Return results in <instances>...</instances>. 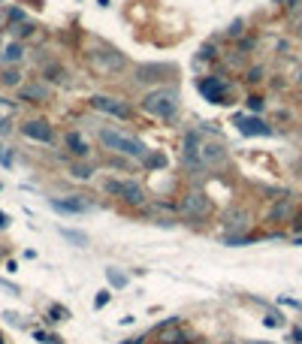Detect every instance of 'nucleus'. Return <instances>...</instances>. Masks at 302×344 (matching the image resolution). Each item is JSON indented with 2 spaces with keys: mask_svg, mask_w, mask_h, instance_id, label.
Segmentation results:
<instances>
[{
  "mask_svg": "<svg viewBox=\"0 0 302 344\" xmlns=\"http://www.w3.org/2000/svg\"><path fill=\"white\" fill-rule=\"evenodd\" d=\"M97 136H100V142H103L106 151H115V154H124V157H133V160H139V163L145 160V154L151 151L142 139H136V136H130V133H121V130H115V127H103Z\"/></svg>",
  "mask_w": 302,
  "mask_h": 344,
  "instance_id": "f257e3e1",
  "label": "nucleus"
},
{
  "mask_svg": "<svg viewBox=\"0 0 302 344\" xmlns=\"http://www.w3.org/2000/svg\"><path fill=\"white\" fill-rule=\"evenodd\" d=\"M142 109H145L148 115L161 118V121H172L175 115H179V91L169 88V85H161L148 91L145 97H142Z\"/></svg>",
  "mask_w": 302,
  "mask_h": 344,
  "instance_id": "f03ea898",
  "label": "nucleus"
},
{
  "mask_svg": "<svg viewBox=\"0 0 302 344\" xmlns=\"http://www.w3.org/2000/svg\"><path fill=\"white\" fill-rule=\"evenodd\" d=\"M88 61H91V67L100 72V76H121V72L130 67L127 58H124L118 48H112V46H103L97 51H88Z\"/></svg>",
  "mask_w": 302,
  "mask_h": 344,
  "instance_id": "7ed1b4c3",
  "label": "nucleus"
},
{
  "mask_svg": "<svg viewBox=\"0 0 302 344\" xmlns=\"http://www.w3.org/2000/svg\"><path fill=\"white\" fill-rule=\"evenodd\" d=\"M209 211H211V203H209V196L203 190H187L182 196V203H179V217L185 224H190V227L203 224L209 217Z\"/></svg>",
  "mask_w": 302,
  "mask_h": 344,
  "instance_id": "20e7f679",
  "label": "nucleus"
},
{
  "mask_svg": "<svg viewBox=\"0 0 302 344\" xmlns=\"http://www.w3.org/2000/svg\"><path fill=\"white\" fill-rule=\"evenodd\" d=\"M182 166L187 172H193V175H200V172L209 169L203 163V136L197 130H187L182 136Z\"/></svg>",
  "mask_w": 302,
  "mask_h": 344,
  "instance_id": "39448f33",
  "label": "nucleus"
},
{
  "mask_svg": "<svg viewBox=\"0 0 302 344\" xmlns=\"http://www.w3.org/2000/svg\"><path fill=\"white\" fill-rule=\"evenodd\" d=\"M91 106L97 109V112L109 115V118H118V121H130V118H133V109L127 106V100H121V97L94 94V97H91Z\"/></svg>",
  "mask_w": 302,
  "mask_h": 344,
  "instance_id": "423d86ee",
  "label": "nucleus"
},
{
  "mask_svg": "<svg viewBox=\"0 0 302 344\" xmlns=\"http://www.w3.org/2000/svg\"><path fill=\"white\" fill-rule=\"evenodd\" d=\"M22 133L33 142H40V145H51L55 142V127H51L46 118H27L22 124Z\"/></svg>",
  "mask_w": 302,
  "mask_h": 344,
  "instance_id": "0eeeda50",
  "label": "nucleus"
},
{
  "mask_svg": "<svg viewBox=\"0 0 302 344\" xmlns=\"http://www.w3.org/2000/svg\"><path fill=\"white\" fill-rule=\"evenodd\" d=\"M197 88H200V94H203L209 103H230V100H227L230 85H227L221 76H203V79H197Z\"/></svg>",
  "mask_w": 302,
  "mask_h": 344,
  "instance_id": "6e6552de",
  "label": "nucleus"
},
{
  "mask_svg": "<svg viewBox=\"0 0 302 344\" xmlns=\"http://www.w3.org/2000/svg\"><path fill=\"white\" fill-rule=\"evenodd\" d=\"M233 124L239 127L245 136H272V133H275V130H272V124H266L260 115H236V118H233Z\"/></svg>",
  "mask_w": 302,
  "mask_h": 344,
  "instance_id": "1a4fd4ad",
  "label": "nucleus"
},
{
  "mask_svg": "<svg viewBox=\"0 0 302 344\" xmlns=\"http://www.w3.org/2000/svg\"><path fill=\"white\" fill-rule=\"evenodd\" d=\"M51 208L61 211V214H85V211H94V203L85 196H61V199H51Z\"/></svg>",
  "mask_w": 302,
  "mask_h": 344,
  "instance_id": "9d476101",
  "label": "nucleus"
},
{
  "mask_svg": "<svg viewBox=\"0 0 302 344\" xmlns=\"http://www.w3.org/2000/svg\"><path fill=\"white\" fill-rule=\"evenodd\" d=\"M248 224H251V214H248V208H230V211L224 214V229H227V235L248 232Z\"/></svg>",
  "mask_w": 302,
  "mask_h": 344,
  "instance_id": "9b49d317",
  "label": "nucleus"
},
{
  "mask_svg": "<svg viewBox=\"0 0 302 344\" xmlns=\"http://www.w3.org/2000/svg\"><path fill=\"white\" fill-rule=\"evenodd\" d=\"M121 203H124V206H130V208H142V206L148 203V193H145V187H142V184H136V181H130V178H124Z\"/></svg>",
  "mask_w": 302,
  "mask_h": 344,
  "instance_id": "f8f14e48",
  "label": "nucleus"
},
{
  "mask_svg": "<svg viewBox=\"0 0 302 344\" xmlns=\"http://www.w3.org/2000/svg\"><path fill=\"white\" fill-rule=\"evenodd\" d=\"M227 160V148H224V142H209L203 139V163L206 166H221V163Z\"/></svg>",
  "mask_w": 302,
  "mask_h": 344,
  "instance_id": "ddd939ff",
  "label": "nucleus"
},
{
  "mask_svg": "<svg viewBox=\"0 0 302 344\" xmlns=\"http://www.w3.org/2000/svg\"><path fill=\"white\" fill-rule=\"evenodd\" d=\"M293 217V203L287 196H278V203H272V208L266 211V221L269 224H284V221H290Z\"/></svg>",
  "mask_w": 302,
  "mask_h": 344,
  "instance_id": "4468645a",
  "label": "nucleus"
},
{
  "mask_svg": "<svg viewBox=\"0 0 302 344\" xmlns=\"http://www.w3.org/2000/svg\"><path fill=\"white\" fill-rule=\"evenodd\" d=\"M19 97H22L24 103H46V100L51 97V91H48L46 82H33V85H24V88L19 91Z\"/></svg>",
  "mask_w": 302,
  "mask_h": 344,
  "instance_id": "2eb2a0df",
  "label": "nucleus"
},
{
  "mask_svg": "<svg viewBox=\"0 0 302 344\" xmlns=\"http://www.w3.org/2000/svg\"><path fill=\"white\" fill-rule=\"evenodd\" d=\"M64 145L70 148V154H73V157H79V160H85L88 154H91V148H88V139H85L79 130H70V133L64 136Z\"/></svg>",
  "mask_w": 302,
  "mask_h": 344,
  "instance_id": "dca6fc26",
  "label": "nucleus"
},
{
  "mask_svg": "<svg viewBox=\"0 0 302 344\" xmlns=\"http://www.w3.org/2000/svg\"><path fill=\"white\" fill-rule=\"evenodd\" d=\"M43 76H46V82H51V85H67L70 79H67V67H61V64H46L43 67Z\"/></svg>",
  "mask_w": 302,
  "mask_h": 344,
  "instance_id": "f3484780",
  "label": "nucleus"
},
{
  "mask_svg": "<svg viewBox=\"0 0 302 344\" xmlns=\"http://www.w3.org/2000/svg\"><path fill=\"white\" fill-rule=\"evenodd\" d=\"M22 58H24V46H22L19 40H15V43H6L3 51H0V61H3V64H19Z\"/></svg>",
  "mask_w": 302,
  "mask_h": 344,
  "instance_id": "a211bd4d",
  "label": "nucleus"
},
{
  "mask_svg": "<svg viewBox=\"0 0 302 344\" xmlns=\"http://www.w3.org/2000/svg\"><path fill=\"white\" fill-rule=\"evenodd\" d=\"M70 175L79 181H91L94 178V166L91 163H70Z\"/></svg>",
  "mask_w": 302,
  "mask_h": 344,
  "instance_id": "6ab92c4d",
  "label": "nucleus"
},
{
  "mask_svg": "<svg viewBox=\"0 0 302 344\" xmlns=\"http://www.w3.org/2000/svg\"><path fill=\"white\" fill-rule=\"evenodd\" d=\"M142 166H145V169H166V154H161V151H148L145 160H142Z\"/></svg>",
  "mask_w": 302,
  "mask_h": 344,
  "instance_id": "aec40b11",
  "label": "nucleus"
},
{
  "mask_svg": "<svg viewBox=\"0 0 302 344\" xmlns=\"http://www.w3.org/2000/svg\"><path fill=\"white\" fill-rule=\"evenodd\" d=\"M103 193L121 199V193H124V178H106V181H103Z\"/></svg>",
  "mask_w": 302,
  "mask_h": 344,
  "instance_id": "412c9836",
  "label": "nucleus"
},
{
  "mask_svg": "<svg viewBox=\"0 0 302 344\" xmlns=\"http://www.w3.org/2000/svg\"><path fill=\"white\" fill-rule=\"evenodd\" d=\"M0 82H3L6 88H19L22 85V72L15 69V67H6L3 72H0Z\"/></svg>",
  "mask_w": 302,
  "mask_h": 344,
  "instance_id": "4be33fe9",
  "label": "nucleus"
},
{
  "mask_svg": "<svg viewBox=\"0 0 302 344\" xmlns=\"http://www.w3.org/2000/svg\"><path fill=\"white\" fill-rule=\"evenodd\" d=\"M106 278H109V284H112L115 290L127 287V275H124V272H118V269H106Z\"/></svg>",
  "mask_w": 302,
  "mask_h": 344,
  "instance_id": "5701e85b",
  "label": "nucleus"
},
{
  "mask_svg": "<svg viewBox=\"0 0 302 344\" xmlns=\"http://www.w3.org/2000/svg\"><path fill=\"white\" fill-rule=\"evenodd\" d=\"M263 106H266V103H263V97H257V94H248V97H245V109H248L251 115H260Z\"/></svg>",
  "mask_w": 302,
  "mask_h": 344,
  "instance_id": "b1692460",
  "label": "nucleus"
},
{
  "mask_svg": "<svg viewBox=\"0 0 302 344\" xmlns=\"http://www.w3.org/2000/svg\"><path fill=\"white\" fill-rule=\"evenodd\" d=\"M242 33H245V22H242V18H236V22L224 30V36H227V40H239Z\"/></svg>",
  "mask_w": 302,
  "mask_h": 344,
  "instance_id": "393cba45",
  "label": "nucleus"
},
{
  "mask_svg": "<svg viewBox=\"0 0 302 344\" xmlns=\"http://www.w3.org/2000/svg\"><path fill=\"white\" fill-rule=\"evenodd\" d=\"M245 82H248V85L263 82V67H260V64H257V67H248V69H245Z\"/></svg>",
  "mask_w": 302,
  "mask_h": 344,
  "instance_id": "a878e982",
  "label": "nucleus"
},
{
  "mask_svg": "<svg viewBox=\"0 0 302 344\" xmlns=\"http://www.w3.org/2000/svg\"><path fill=\"white\" fill-rule=\"evenodd\" d=\"M248 242H251V235H248V232L227 235V239H224V245H230V248H242V245H248Z\"/></svg>",
  "mask_w": 302,
  "mask_h": 344,
  "instance_id": "bb28decb",
  "label": "nucleus"
},
{
  "mask_svg": "<svg viewBox=\"0 0 302 344\" xmlns=\"http://www.w3.org/2000/svg\"><path fill=\"white\" fill-rule=\"evenodd\" d=\"M263 323L269 326V329H281V326H284V317H281V314H266Z\"/></svg>",
  "mask_w": 302,
  "mask_h": 344,
  "instance_id": "cd10ccee",
  "label": "nucleus"
},
{
  "mask_svg": "<svg viewBox=\"0 0 302 344\" xmlns=\"http://www.w3.org/2000/svg\"><path fill=\"white\" fill-rule=\"evenodd\" d=\"M197 61H215V46L206 43V46L200 48V54H197Z\"/></svg>",
  "mask_w": 302,
  "mask_h": 344,
  "instance_id": "c85d7f7f",
  "label": "nucleus"
},
{
  "mask_svg": "<svg viewBox=\"0 0 302 344\" xmlns=\"http://www.w3.org/2000/svg\"><path fill=\"white\" fill-rule=\"evenodd\" d=\"M109 299H112V290H100L97 299H94V308H106V305H109Z\"/></svg>",
  "mask_w": 302,
  "mask_h": 344,
  "instance_id": "c756f323",
  "label": "nucleus"
},
{
  "mask_svg": "<svg viewBox=\"0 0 302 344\" xmlns=\"http://www.w3.org/2000/svg\"><path fill=\"white\" fill-rule=\"evenodd\" d=\"M61 235H64V239H70V242H76V245H85V235H82V232H73V229H61Z\"/></svg>",
  "mask_w": 302,
  "mask_h": 344,
  "instance_id": "7c9ffc66",
  "label": "nucleus"
},
{
  "mask_svg": "<svg viewBox=\"0 0 302 344\" xmlns=\"http://www.w3.org/2000/svg\"><path fill=\"white\" fill-rule=\"evenodd\" d=\"M290 344H302V326H293L290 329Z\"/></svg>",
  "mask_w": 302,
  "mask_h": 344,
  "instance_id": "2f4dec72",
  "label": "nucleus"
},
{
  "mask_svg": "<svg viewBox=\"0 0 302 344\" xmlns=\"http://www.w3.org/2000/svg\"><path fill=\"white\" fill-rule=\"evenodd\" d=\"M12 160H15V157H12V154H6V151H3V145H0V163H3V166H12Z\"/></svg>",
  "mask_w": 302,
  "mask_h": 344,
  "instance_id": "473e14b6",
  "label": "nucleus"
},
{
  "mask_svg": "<svg viewBox=\"0 0 302 344\" xmlns=\"http://www.w3.org/2000/svg\"><path fill=\"white\" fill-rule=\"evenodd\" d=\"M22 18H24L22 9H9V22H22Z\"/></svg>",
  "mask_w": 302,
  "mask_h": 344,
  "instance_id": "72a5a7b5",
  "label": "nucleus"
},
{
  "mask_svg": "<svg viewBox=\"0 0 302 344\" xmlns=\"http://www.w3.org/2000/svg\"><path fill=\"white\" fill-rule=\"evenodd\" d=\"M33 30V24H19V36H27Z\"/></svg>",
  "mask_w": 302,
  "mask_h": 344,
  "instance_id": "f704fd0d",
  "label": "nucleus"
},
{
  "mask_svg": "<svg viewBox=\"0 0 302 344\" xmlns=\"http://www.w3.org/2000/svg\"><path fill=\"white\" fill-rule=\"evenodd\" d=\"M6 227H9V217H6L3 211H0V229H6Z\"/></svg>",
  "mask_w": 302,
  "mask_h": 344,
  "instance_id": "c9c22d12",
  "label": "nucleus"
},
{
  "mask_svg": "<svg viewBox=\"0 0 302 344\" xmlns=\"http://www.w3.org/2000/svg\"><path fill=\"white\" fill-rule=\"evenodd\" d=\"M118 344H142V338H127V341H118Z\"/></svg>",
  "mask_w": 302,
  "mask_h": 344,
  "instance_id": "e433bc0d",
  "label": "nucleus"
},
{
  "mask_svg": "<svg viewBox=\"0 0 302 344\" xmlns=\"http://www.w3.org/2000/svg\"><path fill=\"white\" fill-rule=\"evenodd\" d=\"M6 124H9L6 118H0V133H6Z\"/></svg>",
  "mask_w": 302,
  "mask_h": 344,
  "instance_id": "4c0bfd02",
  "label": "nucleus"
},
{
  "mask_svg": "<svg viewBox=\"0 0 302 344\" xmlns=\"http://www.w3.org/2000/svg\"><path fill=\"white\" fill-rule=\"evenodd\" d=\"M251 344H269V341H251Z\"/></svg>",
  "mask_w": 302,
  "mask_h": 344,
  "instance_id": "58836bf2",
  "label": "nucleus"
},
{
  "mask_svg": "<svg viewBox=\"0 0 302 344\" xmlns=\"http://www.w3.org/2000/svg\"><path fill=\"white\" fill-rule=\"evenodd\" d=\"M275 3H281V0H275Z\"/></svg>",
  "mask_w": 302,
  "mask_h": 344,
  "instance_id": "ea45409f",
  "label": "nucleus"
}]
</instances>
